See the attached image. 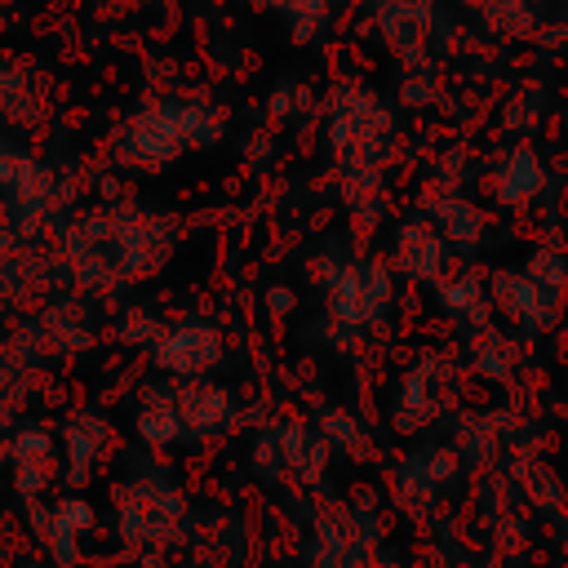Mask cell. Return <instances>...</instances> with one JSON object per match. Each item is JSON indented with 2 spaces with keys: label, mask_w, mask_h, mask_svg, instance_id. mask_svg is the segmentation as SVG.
Segmentation results:
<instances>
[{
  "label": "cell",
  "mask_w": 568,
  "mask_h": 568,
  "mask_svg": "<svg viewBox=\"0 0 568 568\" xmlns=\"http://www.w3.org/2000/svg\"><path fill=\"white\" fill-rule=\"evenodd\" d=\"M217 138V111L200 102H178L164 98L146 111H138L120 138V151L129 164H169L173 155L204 146Z\"/></svg>",
  "instance_id": "6da1fadb"
},
{
  "label": "cell",
  "mask_w": 568,
  "mask_h": 568,
  "mask_svg": "<svg viewBox=\"0 0 568 568\" xmlns=\"http://www.w3.org/2000/svg\"><path fill=\"white\" fill-rule=\"evenodd\" d=\"M390 297V275L377 262H351L333 280V311L346 324H368Z\"/></svg>",
  "instance_id": "7a4b0ae2"
},
{
  "label": "cell",
  "mask_w": 568,
  "mask_h": 568,
  "mask_svg": "<svg viewBox=\"0 0 568 568\" xmlns=\"http://www.w3.org/2000/svg\"><path fill=\"white\" fill-rule=\"evenodd\" d=\"M488 288H493V302L510 320H519L528 328H550L559 320V311H564V302L555 293H546L528 271H497Z\"/></svg>",
  "instance_id": "3957f363"
},
{
  "label": "cell",
  "mask_w": 568,
  "mask_h": 568,
  "mask_svg": "<svg viewBox=\"0 0 568 568\" xmlns=\"http://www.w3.org/2000/svg\"><path fill=\"white\" fill-rule=\"evenodd\" d=\"M488 186H493V200H497V204H506V209H524V204H532V200L541 195V186H546V169H541L537 151L519 142V146H506V151L497 155Z\"/></svg>",
  "instance_id": "277c9868"
},
{
  "label": "cell",
  "mask_w": 568,
  "mask_h": 568,
  "mask_svg": "<svg viewBox=\"0 0 568 568\" xmlns=\"http://www.w3.org/2000/svg\"><path fill=\"white\" fill-rule=\"evenodd\" d=\"M444 231L430 222H404L395 235V262L413 275V280H439L444 271Z\"/></svg>",
  "instance_id": "5b68a950"
},
{
  "label": "cell",
  "mask_w": 568,
  "mask_h": 568,
  "mask_svg": "<svg viewBox=\"0 0 568 568\" xmlns=\"http://www.w3.org/2000/svg\"><path fill=\"white\" fill-rule=\"evenodd\" d=\"M382 31L395 40V49H404V58H413L430 31V0H386Z\"/></svg>",
  "instance_id": "8992f818"
},
{
  "label": "cell",
  "mask_w": 568,
  "mask_h": 568,
  "mask_svg": "<svg viewBox=\"0 0 568 568\" xmlns=\"http://www.w3.org/2000/svg\"><path fill=\"white\" fill-rule=\"evenodd\" d=\"M160 359H164L169 368H178V373H195V368H204L209 359H217V337L186 324V328H178V333L160 346Z\"/></svg>",
  "instance_id": "52a82bcc"
},
{
  "label": "cell",
  "mask_w": 568,
  "mask_h": 568,
  "mask_svg": "<svg viewBox=\"0 0 568 568\" xmlns=\"http://www.w3.org/2000/svg\"><path fill=\"white\" fill-rule=\"evenodd\" d=\"M435 226L444 231L448 244H475V240L484 235V213H479L470 200L448 195V200L435 209Z\"/></svg>",
  "instance_id": "ba28073f"
},
{
  "label": "cell",
  "mask_w": 568,
  "mask_h": 568,
  "mask_svg": "<svg viewBox=\"0 0 568 568\" xmlns=\"http://www.w3.org/2000/svg\"><path fill=\"white\" fill-rule=\"evenodd\" d=\"M439 297H444L448 311L484 320V288H479V280H448V284H439Z\"/></svg>",
  "instance_id": "9c48e42d"
},
{
  "label": "cell",
  "mask_w": 568,
  "mask_h": 568,
  "mask_svg": "<svg viewBox=\"0 0 568 568\" xmlns=\"http://www.w3.org/2000/svg\"><path fill=\"white\" fill-rule=\"evenodd\" d=\"M262 4H271V9L284 13V18H293V22H297V36H302V31H311V27L324 18V4H328V0H262Z\"/></svg>",
  "instance_id": "30bf717a"
},
{
  "label": "cell",
  "mask_w": 568,
  "mask_h": 568,
  "mask_svg": "<svg viewBox=\"0 0 568 568\" xmlns=\"http://www.w3.org/2000/svg\"><path fill=\"white\" fill-rule=\"evenodd\" d=\"M470 4H484V0H470Z\"/></svg>",
  "instance_id": "8fae6325"
}]
</instances>
